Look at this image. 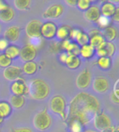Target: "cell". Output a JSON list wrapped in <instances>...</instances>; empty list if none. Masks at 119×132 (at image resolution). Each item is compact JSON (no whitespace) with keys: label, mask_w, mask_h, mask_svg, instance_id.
<instances>
[{"label":"cell","mask_w":119,"mask_h":132,"mask_svg":"<svg viewBox=\"0 0 119 132\" xmlns=\"http://www.w3.org/2000/svg\"><path fill=\"white\" fill-rule=\"evenodd\" d=\"M68 54L66 52H61V54H59V60L60 61L63 63H65V62L66 61L67 58H68Z\"/></svg>","instance_id":"cell-44"},{"label":"cell","mask_w":119,"mask_h":132,"mask_svg":"<svg viewBox=\"0 0 119 132\" xmlns=\"http://www.w3.org/2000/svg\"><path fill=\"white\" fill-rule=\"evenodd\" d=\"M113 94L117 97L119 98V79H117L114 86V90H113Z\"/></svg>","instance_id":"cell-42"},{"label":"cell","mask_w":119,"mask_h":132,"mask_svg":"<svg viewBox=\"0 0 119 132\" xmlns=\"http://www.w3.org/2000/svg\"><path fill=\"white\" fill-rule=\"evenodd\" d=\"M15 12L11 7H8L6 9L0 11V20L3 22H9L14 18Z\"/></svg>","instance_id":"cell-23"},{"label":"cell","mask_w":119,"mask_h":132,"mask_svg":"<svg viewBox=\"0 0 119 132\" xmlns=\"http://www.w3.org/2000/svg\"><path fill=\"white\" fill-rule=\"evenodd\" d=\"M57 27L52 22H47L43 24L41 29V34L42 38L51 40L56 36Z\"/></svg>","instance_id":"cell-11"},{"label":"cell","mask_w":119,"mask_h":132,"mask_svg":"<svg viewBox=\"0 0 119 132\" xmlns=\"http://www.w3.org/2000/svg\"><path fill=\"white\" fill-rule=\"evenodd\" d=\"M72 45H73V42H71L68 38L62 40L61 43V50L67 53H68L70 52Z\"/></svg>","instance_id":"cell-35"},{"label":"cell","mask_w":119,"mask_h":132,"mask_svg":"<svg viewBox=\"0 0 119 132\" xmlns=\"http://www.w3.org/2000/svg\"><path fill=\"white\" fill-rule=\"evenodd\" d=\"M20 49L16 45H9L4 51V54L11 59H15L20 56Z\"/></svg>","instance_id":"cell-27"},{"label":"cell","mask_w":119,"mask_h":132,"mask_svg":"<svg viewBox=\"0 0 119 132\" xmlns=\"http://www.w3.org/2000/svg\"><path fill=\"white\" fill-rule=\"evenodd\" d=\"M9 45V42L4 38H0V52H4Z\"/></svg>","instance_id":"cell-39"},{"label":"cell","mask_w":119,"mask_h":132,"mask_svg":"<svg viewBox=\"0 0 119 132\" xmlns=\"http://www.w3.org/2000/svg\"><path fill=\"white\" fill-rule=\"evenodd\" d=\"M71 28L70 26L68 25H62L57 28V33H56V36L59 40H64L66 39L69 38V35L70 32Z\"/></svg>","instance_id":"cell-21"},{"label":"cell","mask_w":119,"mask_h":132,"mask_svg":"<svg viewBox=\"0 0 119 132\" xmlns=\"http://www.w3.org/2000/svg\"><path fill=\"white\" fill-rule=\"evenodd\" d=\"M0 32H1V26H0Z\"/></svg>","instance_id":"cell-54"},{"label":"cell","mask_w":119,"mask_h":132,"mask_svg":"<svg viewBox=\"0 0 119 132\" xmlns=\"http://www.w3.org/2000/svg\"><path fill=\"white\" fill-rule=\"evenodd\" d=\"M100 110V105L96 97L82 92L75 96L70 102L67 120L76 119L84 125L93 120Z\"/></svg>","instance_id":"cell-1"},{"label":"cell","mask_w":119,"mask_h":132,"mask_svg":"<svg viewBox=\"0 0 119 132\" xmlns=\"http://www.w3.org/2000/svg\"><path fill=\"white\" fill-rule=\"evenodd\" d=\"M81 31H82L78 29H71L70 32V35H69V38H70L72 40H75L76 38L77 37V36Z\"/></svg>","instance_id":"cell-40"},{"label":"cell","mask_w":119,"mask_h":132,"mask_svg":"<svg viewBox=\"0 0 119 132\" xmlns=\"http://www.w3.org/2000/svg\"><path fill=\"white\" fill-rule=\"evenodd\" d=\"M93 125L96 129L102 131L112 127V121L107 115L104 112H99L93 118Z\"/></svg>","instance_id":"cell-5"},{"label":"cell","mask_w":119,"mask_h":132,"mask_svg":"<svg viewBox=\"0 0 119 132\" xmlns=\"http://www.w3.org/2000/svg\"><path fill=\"white\" fill-rule=\"evenodd\" d=\"M12 59L8 57L4 53L0 54V68H6L9 66L11 65Z\"/></svg>","instance_id":"cell-32"},{"label":"cell","mask_w":119,"mask_h":132,"mask_svg":"<svg viewBox=\"0 0 119 132\" xmlns=\"http://www.w3.org/2000/svg\"><path fill=\"white\" fill-rule=\"evenodd\" d=\"M109 2L113 3V4H114V3L117 4L119 2V0H109Z\"/></svg>","instance_id":"cell-50"},{"label":"cell","mask_w":119,"mask_h":132,"mask_svg":"<svg viewBox=\"0 0 119 132\" xmlns=\"http://www.w3.org/2000/svg\"><path fill=\"white\" fill-rule=\"evenodd\" d=\"M105 41L112 42L117 37V30L114 27L109 26L103 29L102 35Z\"/></svg>","instance_id":"cell-18"},{"label":"cell","mask_w":119,"mask_h":132,"mask_svg":"<svg viewBox=\"0 0 119 132\" xmlns=\"http://www.w3.org/2000/svg\"><path fill=\"white\" fill-rule=\"evenodd\" d=\"M101 132H118V129L114 127H110L101 131Z\"/></svg>","instance_id":"cell-47"},{"label":"cell","mask_w":119,"mask_h":132,"mask_svg":"<svg viewBox=\"0 0 119 132\" xmlns=\"http://www.w3.org/2000/svg\"><path fill=\"white\" fill-rule=\"evenodd\" d=\"M104 45V44H103ZM96 52L97 55L98 56L99 58L100 57H105L107 56V52H106L105 49L103 47V45L101 47L98 48L96 50Z\"/></svg>","instance_id":"cell-41"},{"label":"cell","mask_w":119,"mask_h":132,"mask_svg":"<svg viewBox=\"0 0 119 132\" xmlns=\"http://www.w3.org/2000/svg\"><path fill=\"white\" fill-rule=\"evenodd\" d=\"M111 99H112V100L113 102L115 103V104H118L119 103V98L117 97L116 96H115L113 93L112 94V95H111Z\"/></svg>","instance_id":"cell-49"},{"label":"cell","mask_w":119,"mask_h":132,"mask_svg":"<svg viewBox=\"0 0 119 132\" xmlns=\"http://www.w3.org/2000/svg\"><path fill=\"white\" fill-rule=\"evenodd\" d=\"M8 7H9L8 6L6 3L5 2L4 0H0V11H2L6 9Z\"/></svg>","instance_id":"cell-46"},{"label":"cell","mask_w":119,"mask_h":132,"mask_svg":"<svg viewBox=\"0 0 119 132\" xmlns=\"http://www.w3.org/2000/svg\"><path fill=\"white\" fill-rule=\"evenodd\" d=\"M10 132H33L32 130L29 128L22 127V128H18V129H12Z\"/></svg>","instance_id":"cell-43"},{"label":"cell","mask_w":119,"mask_h":132,"mask_svg":"<svg viewBox=\"0 0 119 132\" xmlns=\"http://www.w3.org/2000/svg\"><path fill=\"white\" fill-rule=\"evenodd\" d=\"M50 50L52 51V52H59L60 50H61V43H56V42H54L52 44H51Z\"/></svg>","instance_id":"cell-38"},{"label":"cell","mask_w":119,"mask_h":132,"mask_svg":"<svg viewBox=\"0 0 119 132\" xmlns=\"http://www.w3.org/2000/svg\"><path fill=\"white\" fill-rule=\"evenodd\" d=\"M65 64L69 69L71 70H75L78 68L81 65V60L78 57V56L68 54L66 61L65 62Z\"/></svg>","instance_id":"cell-20"},{"label":"cell","mask_w":119,"mask_h":132,"mask_svg":"<svg viewBox=\"0 0 119 132\" xmlns=\"http://www.w3.org/2000/svg\"><path fill=\"white\" fill-rule=\"evenodd\" d=\"M113 19V20L116 22H119V9L117 8L116 10V12L114 13V14L113 15V16L112 17Z\"/></svg>","instance_id":"cell-45"},{"label":"cell","mask_w":119,"mask_h":132,"mask_svg":"<svg viewBox=\"0 0 119 132\" xmlns=\"http://www.w3.org/2000/svg\"><path fill=\"white\" fill-rule=\"evenodd\" d=\"M14 5L18 10L27 11L29 9L31 0H14Z\"/></svg>","instance_id":"cell-29"},{"label":"cell","mask_w":119,"mask_h":132,"mask_svg":"<svg viewBox=\"0 0 119 132\" xmlns=\"http://www.w3.org/2000/svg\"><path fill=\"white\" fill-rule=\"evenodd\" d=\"M22 72L27 75H33L38 70V65L34 61L25 62L22 68Z\"/></svg>","instance_id":"cell-25"},{"label":"cell","mask_w":119,"mask_h":132,"mask_svg":"<svg viewBox=\"0 0 119 132\" xmlns=\"http://www.w3.org/2000/svg\"><path fill=\"white\" fill-rule=\"evenodd\" d=\"M20 35V29L17 26H11L5 31L4 34V38L8 42L14 43L18 40Z\"/></svg>","instance_id":"cell-13"},{"label":"cell","mask_w":119,"mask_h":132,"mask_svg":"<svg viewBox=\"0 0 119 132\" xmlns=\"http://www.w3.org/2000/svg\"><path fill=\"white\" fill-rule=\"evenodd\" d=\"M89 1L91 2H95V1H96V0H89Z\"/></svg>","instance_id":"cell-53"},{"label":"cell","mask_w":119,"mask_h":132,"mask_svg":"<svg viewBox=\"0 0 119 132\" xmlns=\"http://www.w3.org/2000/svg\"><path fill=\"white\" fill-rule=\"evenodd\" d=\"M50 106L53 113L59 115L63 121L67 120L66 101L64 97L61 95H56L52 98L50 103Z\"/></svg>","instance_id":"cell-3"},{"label":"cell","mask_w":119,"mask_h":132,"mask_svg":"<svg viewBox=\"0 0 119 132\" xmlns=\"http://www.w3.org/2000/svg\"><path fill=\"white\" fill-rule=\"evenodd\" d=\"M25 99L24 96L13 95L10 98L9 104H11L12 108H14V109H21L25 105Z\"/></svg>","instance_id":"cell-22"},{"label":"cell","mask_w":119,"mask_h":132,"mask_svg":"<svg viewBox=\"0 0 119 132\" xmlns=\"http://www.w3.org/2000/svg\"><path fill=\"white\" fill-rule=\"evenodd\" d=\"M68 121L69 129L70 132H82L84 125L76 119H70Z\"/></svg>","instance_id":"cell-26"},{"label":"cell","mask_w":119,"mask_h":132,"mask_svg":"<svg viewBox=\"0 0 119 132\" xmlns=\"http://www.w3.org/2000/svg\"><path fill=\"white\" fill-rule=\"evenodd\" d=\"M116 9V6L113 3H111L109 2L104 3L100 9L101 15L105 16V17H107V18H110L114 14Z\"/></svg>","instance_id":"cell-16"},{"label":"cell","mask_w":119,"mask_h":132,"mask_svg":"<svg viewBox=\"0 0 119 132\" xmlns=\"http://www.w3.org/2000/svg\"><path fill=\"white\" fill-rule=\"evenodd\" d=\"M96 22L98 24V25L99 26V27L104 29L105 28L109 26L110 18L105 17V16L100 15V18L98 19V20L96 21Z\"/></svg>","instance_id":"cell-33"},{"label":"cell","mask_w":119,"mask_h":132,"mask_svg":"<svg viewBox=\"0 0 119 132\" xmlns=\"http://www.w3.org/2000/svg\"><path fill=\"white\" fill-rule=\"evenodd\" d=\"M78 0H65L67 4L70 6H75Z\"/></svg>","instance_id":"cell-48"},{"label":"cell","mask_w":119,"mask_h":132,"mask_svg":"<svg viewBox=\"0 0 119 132\" xmlns=\"http://www.w3.org/2000/svg\"><path fill=\"white\" fill-rule=\"evenodd\" d=\"M42 43H43L42 37H38V38H33L30 39L29 44H31L34 47L38 49L40 46L41 45Z\"/></svg>","instance_id":"cell-37"},{"label":"cell","mask_w":119,"mask_h":132,"mask_svg":"<svg viewBox=\"0 0 119 132\" xmlns=\"http://www.w3.org/2000/svg\"><path fill=\"white\" fill-rule=\"evenodd\" d=\"M103 47L105 49L107 54V57L111 58L114 54L115 51H116V46L112 42L105 41V43L103 45Z\"/></svg>","instance_id":"cell-31"},{"label":"cell","mask_w":119,"mask_h":132,"mask_svg":"<svg viewBox=\"0 0 119 132\" xmlns=\"http://www.w3.org/2000/svg\"><path fill=\"white\" fill-rule=\"evenodd\" d=\"M76 43L79 46H83L86 44H89V37L88 36V34H85L83 31H81L77 37L75 39Z\"/></svg>","instance_id":"cell-30"},{"label":"cell","mask_w":119,"mask_h":132,"mask_svg":"<svg viewBox=\"0 0 119 132\" xmlns=\"http://www.w3.org/2000/svg\"><path fill=\"white\" fill-rule=\"evenodd\" d=\"M96 53V50L89 44H86L84 45L81 46L80 55L84 59L89 60Z\"/></svg>","instance_id":"cell-17"},{"label":"cell","mask_w":119,"mask_h":132,"mask_svg":"<svg viewBox=\"0 0 119 132\" xmlns=\"http://www.w3.org/2000/svg\"><path fill=\"white\" fill-rule=\"evenodd\" d=\"M84 132H97V131H91V130H88V131H85Z\"/></svg>","instance_id":"cell-52"},{"label":"cell","mask_w":119,"mask_h":132,"mask_svg":"<svg viewBox=\"0 0 119 132\" xmlns=\"http://www.w3.org/2000/svg\"><path fill=\"white\" fill-rule=\"evenodd\" d=\"M11 90L15 95L25 96L28 95V85L23 79L19 78L13 81L11 86Z\"/></svg>","instance_id":"cell-8"},{"label":"cell","mask_w":119,"mask_h":132,"mask_svg":"<svg viewBox=\"0 0 119 132\" xmlns=\"http://www.w3.org/2000/svg\"><path fill=\"white\" fill-rule=\"evenodd\" d=\"M50 88L45 81L41 79L31 80L28 85V95L35 100H43L50 95Z\"/></svg>","instance_id":"cell-2"},{"label":"cell","mask_w":119,"mask_h":132,"mask_svg":"<svg viewBox=\"0 0 119 132\" xmlns=\"http://www.w3.org/2000/svg\"><path fill=\"white\" fill-rule=\"evenodd\" d=\"M12 113V106L9 103L2 101L0 102V118L4 119L9 117Z\"/></svg>","instance_id":"cell-24"},{"label":"cell","mask_w":119,"mask_h":132,"mask_svg":"<svg viewBox=\"0 0 119 132\" xmlns=\"http://www.w3.org/2000/svg\"><path fill=\"white\" fill-rule=\"evenodd\" d=\"M64 8L61 4H55L48 7L44 11L43 13V17L45 19H47V20L59 18L64 13Z\"/></svg>","instance_id":"cell-7"},{"label":"cell","mask_w":119,"mask_h":132,"mask_svg":"<svg viewBox=\"0 0 119 132\" xmlns=\"http://www.w3.org/2000/svg\"><path fill=\"white\" fill-rule=\"evenodd\" d=\"M105 43V40L102 35L100 34V33L89 37V44L91 45L95 50L101 47Z\"/></svg>","instance_id":"cell-19"},{"label":"cell","mask_w":119,"mask_h":132,"mask_svg":"<svg viewBox=\"0 0 119 132\" xmlns=\"http://www.w3.org/2000/svg\"><path fill=\"white\" fill-rule=\"evenodd\" d=\"M91 82V74L88 69H85L76 79V86L79 89L84 90L89 86Z\"/></svg>","instance_id":"cell-10"},{"label":"cell","mask_w":119,"mask_h":132,"mask_svg":"<svg viewBox=\"0 0 119 132\" xmlns=\"http://www.w3.org/2000/svg\"><path fill=\"white\" fill-rule=\"evenodd\" d=\"M37 55V49L31 44H27L20 49V56L21 59L25 62L34 61Z\"/></svg>","instance_id":"cell-9"},{"label":"cell","mask_w":119,"mask_h":132,"mask_svg":"<svg viewBox=\"0 0 119 132\" xmlns=\"http://www.w3.org/2000/svg\"><path fill=\"white\" fill-rule=\"evenodd\" d=\"M109 87V81L107 79L104 77H98L94 80L93 84V88L94 90L98 93H105Z\"/></svg>","instance_id":"cell-15"},{"label":"cell","mask_w":119,"mask_h":132,"mask_svg":"<svg viewBox=\"0 0 119 132\" xmlns=\"http://www.w3.org/2000/svg\"><path fill=\"white\" fill-rule=\"evenodd\" d=\"M22 70L18 66L10 65L4 68L3 72L4 77L8 81H13L15 80L20 78Z\"/></svg>","instance_id":"cell-12"},{"label":"cell","mask_w":119,"mask_h":132,"mask_svg":"<svg viewBox=\"0 0 119 132\" xmlns=\"http://www.w3.org/2000/svg\"><path fill=\"white\" fill-rule=\"evenodd\" d=\"M42 22L38 20H33L28 22L25 27L26 34L29 38V39L33 38H38L41 37V29Z\"/></svg>","instance_id":"cell-6"},{"label":"cell","mask_w":119,"mask_h":132,"mask_svg":"<svg viewBox=\"0 0 119 132\" xmlns=\"http://www.w3.org/2000/svg\"><path fill=\"white\" fill-rule=\"evenodd\" d=\"M96 64L102 70H108L112 65L111 58L107 56L100 57L96 62Z\"/></svg>","instance_id":"cell-28"},{"label":"cell","mask_w":119,"mask_h":132,"mask_svg":"<svg viewBox=\"0 0 119 132\" xmlns=\"http://www.w3.org/2000/svg\"><path fill=\"white\" fill-rule=\"evenodd\" d=\"M3 121H4V119L2 118H0V125H1V124H2Z\"/></svg>","instance_id":"cell-51"},{"label":"cell","mask_w":119,"mask_h":132,"mask_svg":"<svg viewBox=\"0 0 119 132\" xmlns=\"http://www.w3.org/2000/svg\"><path fill=\"white\" fill-rule=\"evenodd\" d=\"M91 2L89 0H78L76 6L81 11H86L91 6Z\"/></svg>","instance_id":"cell-34"},{"label":"cell","mask_w":119,"mask_h":132,"mask_svg":"<svg viewBox=\"0 0 119 132\" xmlns=\"http://www.w3.org/2000/svg\"><path fill=\"white\" fill-rule=\"evenodd\" d=\"M84 18L89 22H96L101 15L100 8L97 6H91L84 13Z\"/></svg>","instance_id":"cell-14"},{"label":"cell","mask_w":119,"mask_h":132,"mask_svg":"<svg viewBox=\"0 0 119 132\" xmlns=\"http://www.w3.org/2000/svg\"><path fill=\"white\" fill-rule=\"evenodd\" d=\"M52 124V118L47 110L38 112L34 118V125L39 131H45L50 128Z\"/></svg>","instance_id":"cell-4"},{"label":"cell","mask_w":119,"mask_h":132,"mask_svg":"<svg viewBox=\"0 0 119 132\" xmlns=\"http://www.w3.org/2000/svg\"><path fill=\"white\" fill-rule=\"evenodd\" d=\"M80 46L78 45L76 43H73V45L71 47L70 50L68 54L78 56V55H80Z\"/></svg>","instance_id":"cell-36"}]
</instances>
